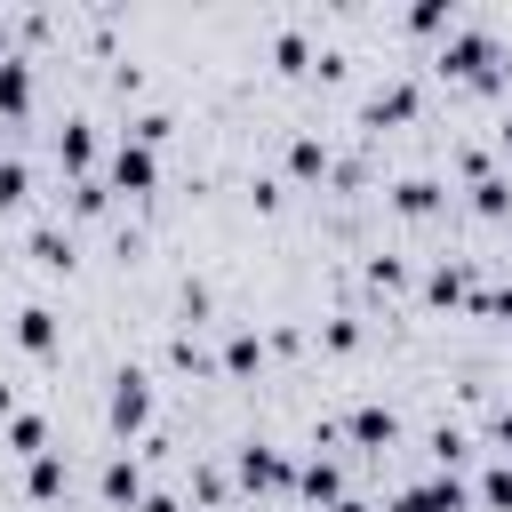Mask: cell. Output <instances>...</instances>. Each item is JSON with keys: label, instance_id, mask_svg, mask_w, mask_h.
Instances as JSON below:
<instances>
[{"label": "cell", "instance_id": "cell-24", "mask_svg": "<svg viewBox=\"0 0 512 512\" xmlns=\"http://www.w3.org/2000/svg\"><path fill=\"white\" fill-rule=\"evenodd\" d=\"M24 184H32V176H24V160H0V208H16V200H24Z\"/></svg>", "mask_w": 512, "mask_h": 512}, {"label": "cell", "instance_id": "cell-5", "mask_svg": "<svg viewBox=\"0 0 512 512\" xmlns=\"http://www.w3.org/2000/svg\"><path fill=\"white\" fill-rule=\"evenodd\" d=\"M56 160H64L72 176H88V160H96V128H88V120H64V128H56Z\"/></svg>", "mask_w": 512, "mask_h": 512}, {"label": "cell", "instance_id": "cell-13", "mask_svg": "<svg viewBox=\"0 0 512 512\" xmlns=\"http://www.w3.org/2000/svg\"><path fill=\"white\" fill-rule=\"evenodd\" d=\"M24 488H32L40 504H56V496H64V456H56V448H48V456H32V472H24Z\"/></svg>", "mask_w": 512, "mask_h": 512}, {"label": "cell", "instance_id": "cell-2", "mask_svg": "<svg viewBox=\"0 0 512 512\" xmlns=\"http://www.w3.org/2000/svg\"><path fill=\"white\" fill-rule=\"evenodd\" d=\"M152 424V384H144V368H120L112 376V432L128 440V432H144Z\"/></svg>", "mask_w": 512, "mask_h": 512}, {"label": "cell", "instance_id": "cell-26", "mask_svg": "<svg viewBox=\"0 0 512 512\" xmlns=\"http://www.w3.org/2000/svg\"><path fill=\"white\" fill-rule=\"evenodd\" d=\"M432 456H440V472H448V464L464 456V432H456V424H440V432H432Z\"/></svg>", "mask_w": 512, "mask_h": 512}, {"label": "cell", "instance_id": "cell-9", "mask_svg": "<svg viewBox=\"0 0 512 512\" xmlns=\"http://www.w3.org/2000/svg\"><path fill=\"white\" fill-rule=\"evenodd\" d=\"M240 480H248V488H288V464H280L272 448L248 440V448H240Z\"/></svg>", "mask_w": 512, "mask_h": 512}, {"label": "cell", "instance_id": "cell-7", "mask_svg": "<svg viewBox=\"0 0 512 512\" xmlns=\"http://www.w3.org/2000/svg\"><path fill=\"white\" fill-rule=\"evenodd\" d=\"M96 488H104V504H144V472H136V456H112Z\"/></svg>", "mask_w": 512, "mask_h": 512}, {"label": "cell", "instance_id": "cell-8", "mask_svg": "<svg viewBox=\"0 0 512 512\" xmlns=\"http://www.w3.org/2000/svg\"><path fill=\"white\" fill-rule=\"evenodd\" d=\"M16 344H24V352H56V312H48V304H24V312H16Z\"/></svg>", "mask_w": 512, "mask_h": 512}, {"label": "cell", "instance_id": "cell-4", "mask_svg": "<svg viewBox=\"0 0 512 512\" xmlns=\"http://www.w3.org/2000/svg\"><path fill=\"white\" fill-rule=\"evenodd\" d=\"M152 176H160V160H152V144H136V136H120V144H112V192H152Z\"/></svg>", "mask_w": 512, "mask_h": 512}, {"label": "cell", "instance_id": "cell-14", "mask_svg": "<svg viewBox=\"0 0 512 512\" xmlns=\"http://www.w3.org/2000/svg\"><path fill=\"white\" fill-rule=\"evenodd\" d=\"M408 112H416V88H408V80H392V88L368 96V120H408Z\"/></svg>", "mask_w": 512, "mask_h": 512}, {"label": "cell", "instance_id": "cell-15", "mask_svg": "<svg viewBox=\"0 0 512 512\" xmlns=\"http://www.w3.org/2000/svg\"><path fill=\"white\" fill-rule=\"evenodd\" d=\"M288 168H296V176H328V144H320V136H296V144H288Z\"/></svg>", "mask_w": 512, "mask_h": 512}, {"label": "cell", "instance_id": "cell-17", "mask_svg": "<svg viewBox=\"0 0 512 512\" xmlns=\"http://www.w3.org/2000/svg\"><path fill=\"white\" fill-rule=\"evenodd\" d=\"M472 208H480V216H504V208H512V184H504V176H480V184H472Z\"/></svg>", "mask_w": 512, "mask_h": 512}, {"label": "cell", "instance_id": "cell-11", "mask_svg": "<svg viewBox=\"0 0 512 512\" xmlns=\"http://www.w3.org/2000/svg\"><path fill=\"white\" fill-rule=\"evenodd\" d=\"M24 104H32V64L0 56V112H8V120H24Z\"/></svg>", "mask_w": 512, "mask_h": 512}, {"label": "cell", "instance_id": "cell-10", "mask_svg": "<svg viewBox=\"0 0 512 512\" xmlns=\"http://www.w3.org/2000/svg\"><path fill=\"white\" fill-rule=\"evenodd\" d=\"M296 488H304V496H312V504H344V472H336V464H328V456H312V464H304V472H296Z\"/></svg>", "mask_w": 512, "mask_h": 512}, {"label": "cell", "instance_id": "cell-28", "mask_svg": "<svg viewBox=\"0 0 512 512\" xmlns=\"http://www.w3.org/2000/svg\"><path fill=\"white\" fill-rule=\"evenodd\" d=\"M136 512H184V504H176V496H144Z\"/></svg>", "mask_w": 512, "mask_h": 512}, {"label": "cell", "instance_id": "cell-25", "mask_svg": "<svg viewBox=\"0 0 512 512\" xmlns=\"http://www.w3.org/2000/svg\"><path fill=\"white\" fill-rule=\"evenodd\" d=\"M272 56H280L288 72H304V56H312V48H304V32H280V40H272Z\"/></svg>", "mask_w": 512, "mask_h": 512}, {"label": "cell", "instance_id": "cell-19", "mask_svg": "<svg viewBox=\"0 0 512 512\" xmlns=\"http://www.w3.org/2000/svg\"><path fill=\"white\" fill-rule=\"evenodd\" d=\"M32 256H40V264H72V240H64L56 224H40V232H32Z\"/></svg>", "mask_w": 512, "mask_h": 512}, {"label": "cell", "instance_id": "cell-30", "mask_svg": "<svg viewBox=\"0 0 512 512\" xmlns=\"http://www.w3.org/2000/svg\"><path fill=\"white\" fill-rule=\"evenodd\" d=\"M328 512H368V504H352V496H344V504H328Z\"/></svg>", "mask_w": 512, "mask_h": 512}, {"label": "cell", "instance_id": "cell-3", "mask_svg": "<svg viewBox=\"0 0 512 512\" xmlns=\"http://www.w3.org/2000/svg\"><path fill=\"white\" fill-rule=\"evenodd\" d=\"M392 512H464V480H456V472H432V480L400 488V496H392Z\"/></svg>", "mask_w": 512, "mask_h": 512}, {"label": "cell", "instance_id": "cell-20", "mask_svg": "<svg viewBox=\"0 0 512 512\" xmlns=\"http://www.w3.org/2000/svg\"><path fill=\"white\" fill-rule=\"evenodd\" d=\"M8 440H16L24 456H48V424H40V416H16V424H8Z\"/></svg>", "mask_w": 512, "mask_h": 512}, {"label": "cell", "instance_id": "cell-21", "mask_svg": "<svg viewBox=\"0 0 512 512\" xmlns=\"http://www.w3.org/2000/svg\"><path fill=\"white\" fill-rule=\"evenodd\" d=\"M424 288H432V304H456V296H464V264H440Z\"/></svg>", "mask_w": 512, "mask_h": 512}, {"label": "cell", "instance_id": "cell-16", "mask_svg": "<svg viewBox=\"0 0 512 512\" xmlns=\"http://www.w3.org/2000/svg\"><path fill=\"white\" fill-rule=\"evenodd\" d=\"M256 360H264V344H256V328H232V344H224V368H232V376H248Z\"/></svg>", "mask_w": 512, "mask_h": 512}, {"label": "cell", "instance_id": "cell-1", "mask_svg": "<svg viewBox=\"0 0 512 512\" xmlns=\"http://www.w3.org/2000/svg\"><path fill=\"white\" fill-rule=\"evenodd\" d=\"M440 72H456V80H496V40H488V32H448Z\"/></svg>", "mask_w": 512, "mask_h": 512}, {"label": "cell", "instance_id": "cell-6", "mask_svg": "<svg viewBox=\"0 0 512 512\" xmlns=\"http://www.w3.org/2000/svg\"><path fill=\"white\" fill-rule=\"evenodd\" d=\"M344 432H352V440H360V448H392V432H400V424H392V408H376V400H360V408H352V424H344Z\"/></svg>", "mask_w": 512, "mask_h": 512}, {"label": "cell", "instance_id": "cell-18", "mask_svg": "<svg viewBox=\"0 0 512 512\" xmlns=\"http://www.w3.org/2000/svg\"><path fill=\"white\" fill-rule=\"evenodd\" d=\"M480 504L512 512V464H488V472H480Z\"/></svg>", "mask_w": 512, "mask_h": 512}, {"label": "cell", "instance_id": "cell-32", "mask_svg": "<svg viewBox=\"0 0 512 512\" xmlns=\"http://www.w3.org/2000/svg\"><path fill=\"white\" fill-rule=\"evenodd\" d=\"M0 40H8V32H0Z\"/></svg>", "mask_w": 512, "mask_h": 512}, {"label": "cell", "instance_id": "cell-12", "mask_svg": "<svg viewBox=\"0 0 512 512\" xmlns=\"http://www.w3.org/2000/svg\"><path fill=\"white\" fill-rule=\"evenodd\" d=\"M392 208H400V216H432V208H440V184H432V176H400V184H392Z\"/></svg>", "mask_w": 512, "mask_h": 512}, {"label": "cell", "instance_id": "cell-31", "mask_svg": "<svg viewBox=\"0 0 512 512\" xmlns=\"http://www.w3.org/2000/svg\"><path fill=\"white\" fill-rule=\"evenodd\" d=\"M496 144H504V152H512V120H504V128H496Z\"/></svg>", "mask_w": 512, "mask_h": 512}, {"label": "cell", "instance_id": "cell-27", "mask_svg": "<svg viewBox=\"0 0 512 512\" xmlns=\"http://www.w3.org/2000/svg\"><path fill=\"white\" fill-rule=\"evenodd\" d=\"M480 312H488V320H512V280H504V288H480Z\"/></svg>", "mask_w": 512, "mask_h": 512}, {"label": "cell", "instance_id": "cell-22", "mask_svg": "<svg viewBox=\"0 0 512 512\" xmlns=\"http://www.w3.org/2000/svg\"><path fill=\"white\" fill-rule=\"evenodd\" d=\"M408 24H416V32H456V16H448L440 0H424V8H408Z\"/></svg>", "mask_w": 512, "mask_h": 512}, {"label": "cell", "instance_id": "cell-29", "mask_svg": "<svg viewBox=\"0 0 512 512\" xmlns=\"http://www.w3.org/2000/svg\"><path fill=\"white\" fill-rule=\"evenodd\" d=\"M496 440H504V448H512V408H504V416H496Z\"/></svg>", "mask_w": 512, "mask_h": 512}, {"label": "cell", "instance_id": "cell-23", "mask_svg": "<svg viewBox=\"0 0 512 512\" xmlns=\"http://www.w3.org/2000/svg\"><path fill=\"white\" fill-rule=\"evenodd\" d=\"M104 200H112V184H96V176H80V184H72V208H80V216H96Z\"/></svg>", "mask_w": 512, "mask_h": 512}]
</instances>
